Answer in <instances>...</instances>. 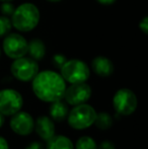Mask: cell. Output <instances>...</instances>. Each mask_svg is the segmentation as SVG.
Segmentation results:
<instances>
[{"mask_svg": "<svg viewBox=\"0 0 148 149\" xmlns=\"http://www.w3.org/2000/svg\"><path fill=\"white\" fill-rule=\"evenodd\" d=\"M97 112L91 106L87 104H81L75 106L68 113V124L71 128L76 130L87 129L94 123Z\"/></svg>", "mask_w": 148, "mask_h": 149, "instance_id": "277c9868", "label": "cell"}, {"mask_svg": "<svg viewBox=\"0 0 148 149\" xmlns=\"http://www.w3.org/2000/svg\"><path fill=\"white\" fill-rule=\"evenodd\" d=\"M91 96V87L87 83H72L65 90L64 98L71 106H77L86 102Z\"/></svg>", "mask_w": 148, "mask_h": 149, "instance_id": "9c48e42d", "label": "cell"}, {"mask_svg": "<svg viewBox=\"0 0 148 149\" xmlns=\"http://www.w3.org/2000/svg\"><path fill=\"white\" fill-rule=\"evenodd\" d=\"M66 61H67V58L63 54H56V55L53 56V64L57 68H61Z\"/></svg>", "mask_w": 148, "mask_h": 149, "instance_id": "ffe728a7", "label": "cell"}, {"mask_svg": "<svg viewBox=\"0 0 148 149\" xmlns=\"http://www.w3.org/2000/svg\"><path fill=\"white\" fill-rule=\"evenodd\" d=\"M93 124H95V126L99 129L107 130L112 127L113 118L111 115H109L108 113H99V114H97V117H95Z\"/></svg>", "mask_w": 148, "mask_h": 149, "instance_id": "2e32d148", "label": "cell"}, {"mask_svg": "<svg viewBox=\"0 0 148 149\" xmlns=\"http://www.w3.org/2000/svg\"><path fill=\"white\" fill-rule=\"evenodd\" d=\"M113 106L116 112L123 116L133 114L137 108V97L129 88H121L113 97Z\"/></svg>", "mask_w": 148, "mask_h": 149, "instance_id": "52a82bcc", "label": "cell"}, {"mask_svg": "<svg viewBox=\"0 0 148 149\" xmlns=\"http://www.w3.org/2000/svg\"><path fill=\"white\" fill-rule=\"evenodd\" d=\"M3 124H4V117H3V115L0 113V128L3 126Z\"/></svg>", "mask_w": 148, "mask_h": 149, "instance_id": "484cf974", "label": "cell"}, {"mask_svg": "<svg viewBox=\"0 0 148 149\" xmlns=\"http://www.w3.org/2000/svg\"><path fill=\"white\" fill-rule=\"evenodd\" d=\"M0 149H9L7 141L3 137H0Z\"/></svg>", "mask_w": 148, "mask_h": 149, "instance_id": "d4e9b609", "label": "cell"}, {"mask_svg": "<svg viewBox=\"0 0 148 149\" xmlns=\"http://www.w3.org/2000/svg\"><path fill=\"white\" fill-rule=\"evenodd\" d=\"M0 56H1V50H0Z\"/></svg>", "mask_w": 148, "mask_h": 149, "instance_id": "f1b7e54d", "label": "cell"}, {"mask_svg": "<svg viewBox=\"0 0 148 149\" xmlns=\"http://www.w3.org/2000/svg\"><path fill=\"white\" fill-rule=\"evenodd\" d=\"M92 71L101 77H109L114 73V64L108 57L105 56H97L91 62Z\"/></svg>", "mask_w": 148, "mask_h": 149, "instance_id": "7c38bea8", "label": "cell"}, {"mask_svg": "<svg viewBox=\"0 0 148 149\" xmlns=\"http://www.w3.org/2000/svg\"><path fill=\"white\" fill-rule=\"evenodd\" d=\"M36 132L40 138L45 141H48L55 135V125L51 118L47 116L39 117L36 122Z\"/></svg>", "mask_w": 148, "mask_h": 149, "instance_id": "8fae6325", "label": "cell"}, {"mask_svg": "<svg viewBox=\"0 0 148 149\" xmlns=\"http://www.w3.org/2000/svg\"><path fill=\"white\" fill-rule=\"evenodd\" d=\"M1 2H11V1H13V0H0Z\"/></svg>", "mask_w": 148, "mask_h": 149, "instance_id": "83f0119b", "label": "cell"}, {"mask_svg": "<svg viewBox=\"0 0 148 149\" xmlns=\"http://www.w3.org/2000/svg\"><path fill=\"white\" fill-rule=\"evenodd\" d=\"M41 18V13L37 5L31 2H26L15 7L12 13V28L20 33H28L38 26Z\"/></svg>", "mask_w": 148, "mask_h": 149, "instance_id": "7a4b0ae2", "label": "cell"}, {"mask_svg": "<svg viewBox=\"0 0 148 149\" xmlns=\"http://www.w3.org/2000/svg\"><path fill=\"white\" fill-rule=\"evenodd\" d=\"M68 107L65 102H61V100H56L53 102V104L50 107V115H51V118L54 121L57 122H62L64 121L68 116Z\"/></svg>", "mask_w": 148, "mask_h": 149, "instance_id": "5bb4252c", "label": "cell"}, {"mask_svg": "<svg viewBox=\"0 0 148 149\" xmlns=\"http://www.w3.org/2000/svg\"><path fill=\"white\" fill-rule=\"evenodd\" d=\"M76 149H97V145L91 137L82 136L76 142Z\"/></svg>", "mask_w": 148, "mask_h": 149, "instance_id": "e0dca14e", "label": "cell"}, {"mask_svg": "<svg viewBox=\"0 0 148 149\" xmlns=\"http://www.w3.org/2000/svg\"><path fill=\"white\" fill-rule=\"evenodd\" d=\"M48 2H51V3H57V2H60L62 0H47Z\"/></svg>", "mask_w": 148, "mask_h": 149, "instance_id": "4316f807", "label": "cell"}, {"mask_svg": "<svg viewBox=\"0 0 148 149\" xmlns=\"http://www.w3.org/2000/svg\"><path fill=\"white\" fill-rule=\"evenodd\" d=\"M97 3L101 4V5H105V6H108V5H112V4L116 3L117 0H95Z\"/></svg>", "mask_w": 148, "mask_h": 149, "instance_id": "cb8c5ba5", "label": "cell"}, {"mask_svg": "<svg viewBox=\"0 0 148 149\" xmlns=\"http://www.w3.org/2000/svg\"><path fill=\"white\" fill-rule=\"evenodd\" d=\"M139 29L144 35L148 33V16H144L139 22Z\"/></svg>", "mask_w": 148, "mask_h": 149, "instance_id": "44dd1931", "label": "cell"}, {"mask_svg": "<svg viewBox=\"0 0 148 149\" xmlns=\"http://www.w3.org/2000/svg\"><path fill=\"white\" fill-rule=\"evenodd\" d=\"M46 149H74V146L69 138L62 135H54L48 140Z\"/></svg>", "mask_w": 148, "mask_h": 149, "instance_id": "9a60e30c", "label": "cell"}, {"mask_svg": "<svg viewBox=\"0 0 148 149\" xmlns=\"http://www.w3.org/2000/svg\"><path fill=\"white\" fill-rule=\"evenodd\" d=\"M10 71L17 80L28 82L32 81L39 73V64L38 61L32 59L31 57L24 56L14 59L10 66Z\"/></svg>", "mask_w": 148, "mask_h": 149, "instance_id": "5b68a950", "label": "cell"}, {"mask_svg": "<svg viewBox=\"0 0 148 149\" xmlns=\"http://www.w3.org/2000/svg\"><path fill=\"white\" fill-rule=\"evenodd\" d=\"M46 52H47L46 45L41 39L35 38L28 42V53L32 59L36 61L43 60L46 56Z\"/></svg>", "mask_w": 148, "mask_h": 149, "instance_id": "4fadbf2b", "label": "cell"}, {"mask_svg": "<svg viewBox=\"0 0 148 149\" xmlns=\"http://www.w3.org/2000/svg\"><path fill=\"white\" fill-rule=\"evenodd\" d=\"M10 128L20 136L30 135L35 129V121L28 113L17 112L10 121Z\"/></svg>", "mask_w": 148, "mask_h": 149, "instance_id": "30bf717a", "label": "cell"}, {"mask_svg": "<svg viewBox=\"0 0 148 149\" xmlns=\"http://www.w3.org/2000/svg\"><path fill=\"white\" fill-rule=\"evenodd\" d=\"M61 76L65 81L69 83H80L86 82L90 75V69L88 65L82 60L70 59L64 63L60 68Z\"/></svg>", "mask_w": 148, "mask_h": 149, "instance_id": "3957f363", "label": "cell"}, {"mask_svg": "<svg viewBox=\"0 0 148 149\" xmlns=\"http://www.w3.org/2000/svg\"><path fill=\"white\" fill-rule=\"evenodd\" d=\"M97 149H116V148H115V145L113 142L104 141V142H101L99 147H97Z\"/></svg>", "mask_w": 148, "mask_h": 149, "instance_id": "7402d4cb", "label": "cell"}, {"mask_svg": "<svg viewBox=\"0 0 148 149\" xmlns=\"http://www.w3.org/2000/svg\"><path fill=\"white\" fill-rule=\"evenodd\" d=\"M2 49L8 58L17 59L28 54V41L20 33H9L4 37Z\"/></svg>", "mask_w": 148, "mask_h": 149, "instance_id": "8992f818", "label": "cell"}, {"mask_svg": "<svg viewBox=\"0 0 148 149\" xmlns=\"http://www.w3.org/2000/svg\"><path fill=\"white\" fill-rule=\"evenodd\" d=\"M32 81L33 91L43 102H53L64 98L66 81L59 73L51 70L42 71Z\"/></svg>", "mask_w": 148, "mask_h": 149, "instance_id": "6da1fadb", "label": "cell"}, {"mask_svg": "<svg viewBox=\"0 0 148 149\" xmlns=\"http://www.w3.org/2000/svg\"><path fill=\"white\" fill-rule=\"evenodd\" d=\"M14 9H15V6L11 2H2L1 5H0V11H1V13L5 16H8V17L12 15Z\"/></svg>", "mask_w": 148, "mask_h": 149, "instance_id": "d6986e66", "label": "cell"}, {"mask_svg": "<svg viewBox=\"0 0 148 149\" xmlns=\"http://www.w3.org/2000/svg\"><path fill=\"white\" fill-rule=\"evenodd\" d=\"M24 104L22 94L11 88L2 89L0 91V113L3 116H13Z\"/></svg>", "mask_w": 148, "mask_h": 149, "instance_id": "ba28073f", "label": "cell"}, {"mask_svg": "<svg viewBox=\"0 0 148 149\" xmlns=\"http://www.w3.org/2000/svg\"><path fill=\"white\" fill-rule=\"evenodd\" d=\"M12 24L8 16L1 15L0 16V38L5 37L11 31Z\"/></svg>", "mask_w": 148, "mask_h": 149, "instance_id": "ac0fdd59", "label": "cell"}, {"mask_svg": "<svg viewBox=\"0 0 148 149\" xmlns=\"http://www.w3.org/2000/svg\"><path fill=\"white\" fill-rule=\"evenodd\" d=\"M26 149H44V145L41 142H32Z\"/></svg>", "mask_w": 148, "mask_h": 149, "instance_id": "603a6c76", "label": "cell"}]
</instances>
